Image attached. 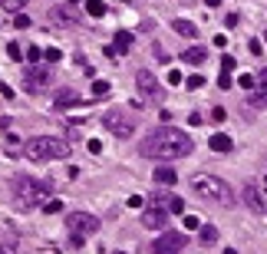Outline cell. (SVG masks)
I'll return each instance as SVG.
<instances>
[{"label": "cell", "instance_id": "6da1fadb", "mask_svg": "<svg viewBox=\"0 0 267 254\" xmlns=\"http://www.w3.org/2000/svg\"><path fill=\"white\" fill-rule=\"evenodd\" d=\"M191 149H195V142H191L188 132H178V129H172V126H162L158 132H148L139 142V155H145V159H185V155H191Z\"/></svg>", "mask_w": 267, "mask_h": 254}, {"label": "cell", "instance_id": "7a4b0ae2", "mask_svg": "<svg viewBox=\"0 0 267 254\" xmlns=\"http://www.w3.org/2000/svg\"><path fill=\"white\" fill-rule=\"evenodd\" d=\"M23 159L30 162H53V159H69V142L56 135H36L23 142Z\"/></svg>", "mask_w": 267, "mask_h": 254}, {"label": "cell", "instance_id": "3957f363", "mask_svg": "<svg viewBox=\"0 0 267 254\" xmlns=\"http://www.w3.org/2000/svg\"><path fill=\"white\" fill-rule=\"evenodd\" d=\"M191 191H195L201 201H211V205H231V201H234L231 185H228L224 178H218V175H205V172L191 178Z\"/></svg>", "mask_w": 267, "mask_h": 254}, {"label": "cell", "instance_id": "277c9868", "mask_svg": "<svg viewBox=\"0 0 267 254\" xmlns=\"http://www.w3.org/2000/svg\"><path fill=\"white\" fill-rule=\"evenodd\" d=\"M13 201L17 208H36V205H46L50 201V185L46 182H33V178H17L13 182Z\"/></svg>", "mask_w": 267, "mask_h": 254}, {"label": "cell", "instance_id": "5b68a950", "mask_svg": "<svg viewBox=\"0 0 267 254\" xmlns=\"http://www.w3.org/2000/svg\"><path fill=\"white\" fill-rule=\"evenodd\" d=\"M102 126H106L116 139H129V135L135 132V119H132V116H125L122 109H109L106 116H102Z\"/></svg>", "mask_w": 267, "mask_h": 254}, {"label": "cell", "instance_id": "8992f818", "mask_svg": "<svg viewBox=\"0 0 267 254\" xmlns=\"http://www.w3.org/2000/svg\"><path fill=\"white\" fill-rule=\"evenodd\" d=\"M66 228L69 234H92V231H99V218L96 215H89V211H69L66 215Z\"/></svg>", "mask_w": 267, "mask_h": 254}, {"label": "cell", "instance_id": "52a82bcc", "mask_svg": "<svg viewBox=\"0 0 267 254\" xmlns=\"http://www.w3.org/2000/svg\"><path fill=\"white\" fill-rule=\"evenodd\" d=\"M135 89H139L148 102H158V99H162V83H158L148 69H139V73H135Z\"/></svg>", "mask_w": 267, "mask_h": 254}, {"label": "cell", "instance_id": "ba28073f", "mask_svg": "<svg viewBox=\"0 0 267 254\" xmlns=\"http://www.w3.org/2000/svg\"><path fill=\"white\" fill-rule=\"evenodd\" d=\"M50 79H53L50 69L30 66V69H27V76H23V89H27V93H43V89L50 86Z\"/></svg>", "mask_w": 267, "mask_h": 254}, {"label": "cell", "instance_id": "9c48e42d", "mask_svg": "<svg viewBox=\"0 0 267 254\" xmlns=\"http://www.w3.org/2000/svg\"><path fill=\"white\" fill-rule=\"evenodd\" d=\"M185 241H188V238H185L181 231H165L155 241V254H178L181 248H185Z\"/></svg>", "mask_w": 267, "mask_h": 254}, {"label": "cell", "instance_id": "30bf717a", "mask_svg": "<svg viewBox=\"0 0 267 254\" xmlns=\"http://www.w3.org/2000/svg\"><path fill=\"white\" fill-rule=\"evenodd\" d=\"M132 43H135V36L129 33V30H119V33L112 36V43L106 46V53L109 56H119V53H129L132 50Z\"/></svg>", "mask_w": 267, "mask_h": 254}, {"label": "cell", "instance_id": "8fae6325", "mask_svg": "<svg viewBox=\"0 0 267 254\" xmlns=\"http://www.w3.org/2000/svg\"><path fill=\"white\" fill-rule=\"evenodd\" d=\"M247 102H251V106H257V109H267V69L261 73L257 86L247 93Z\"/></svg>", "mask_w": 267, "mask_h": 254}, {"label": "cell", "instance_id": "7c38bea8", "mask_svg": "<svg viewBox=\"0 0 267 254\" xmlns=\"http://www.w3.org/2000/svg\"><path fill=\"white\" fill-rule=\"evenodd\" d=\"M50 23H53V27H76L79 17L69 10V7H53V10H50Z\"/></svg>", "mask_w": 267, "mask_h": 254}, {"label": "cell", "instance_id": "4fadbf2b", "mask_svg": "<svg viewBox=\"0 0 267 254\" xmlns=\"http://www.w3.org/2000/svg\"><path fill=\"white\" fill-rule=\"evenodd\" d=\"M241 198L251 211H264V201H261V191H257L254 182H244V191H241Z\"/></svg>", "mask_w": 267, "mask_h": 254}, {"label": "cell", "instance_id": "5bb4252c", "mask_svg": "<svg viewBox=\"0 0 267 254\" xmlns=\"http://www.w3.org/2000/svg\"><path fill=\"white\" fill-rule=\"evenodd\" d=\"M181 60H185L188 66H198V63H205V60H208V50H205V46H198V43H191L188 50L181 53Z\"/></svg>", "mask_w": 267, "mask_h": 254}, {"label": "cell", "instance_id": "9a60e30c", "mask_svg": "<svg viewBox=\"0 0 267 254\" xmlns=\"http://www.w3.org/2000/svg\"><path fill=\"white\" fill-rule=\"evenodd\" d=\"M165 215H168L165 208H148V211L142 215V224H145V228H152V231H155V228H162V224H165Z\"/></svg>", "mask_w": 267, "mask_h": 254}, {"label": "cell", "instance_id": "2e32d148", "mask_svg": "<svg viewBox=\"0 0 267 254\" xmlns=\"http://www.w3.org/2000/svg\"><path fill=\"white\" fill-rule=\"evenodd\" d=\"M79 102V96L73 93V89H59V96H56V109H73Z\"/></svg>", "mask_w": 267, "mask_h": 254}, {"label": "cell", "instance_id": "e0dca14e", "mask_svg": "<svg viewBox=\"0 0 267 254\" xmlns=\"http://www.w3.org/2000/svg\"><path fill=\"white\" fill-rule=\"evenodd\" d=\"M172 30H175L178 36H191V40H195V33H198V27H195L191 20H172Z\"/></svg>", "mask_w": 267, "mask_h": 254}, {"label": "cell", "instance_id": "ac0fdd59", "mask_svg": "<svg viewBox=\"0 0 267 254\" xmlns=\"http://www.w3.org/2000/svg\"><path fill=\"white\" fill-rule=\"evenodd\" d=\"M208 145H211V152H231V139H228L224 132L211 135V139H208Z\"/></svg>", "mask_w": 267, "mask_h": 254}, {"label": "cell", "instance_id": "d6986e66", "mask_svg": "<svg viewBox=\"0 0 267 254\" xmlns=\"http://www.w3.org/2000/svg\"><path fill=\"white\" fill-rule=\"evenodd\" d=\"M155 182H158V185H175V168L158 165L155 168Z\"/></svg>", "mask_w": 267, "mask_h": 254}, {"label": "cell", "instance_id": "ffe728a7", "mask_svg": "<svg viewBox=\"0 0 267 254\" xmlns=\"http://www.w3.org/2000/svg\"><path fill=\"white\" fill-rule=\"evenodd\" d=\"M86 13L89 17H106V3L102 0H86Z\"/></svg>", "mask_w": 267, "mask_h": 254}, {"label": "cell", "instance_id": "44dd1931", "mask_svg": "<svg viewBox=\"0 0 267 254\" xmlns=\"http://www.w3.org/2000/svg\"><path fill=\"white\" fill-rule=\"evenodd\" d=\"M185 211V198L181 195H168V215H181Z\"/></svg>", "mask_w": 267, "mask_h": 254}, {"label": "cell", "instance_id": "7402d4cb", "mask_svg": "<svg viewBox=\"0 0 267 254\" xmlns=\"http://www.w3.org/2000/svg\"><path fill=\"white\" fill-rule=\"evenodd\" d=\"M0 254H17V238H13V234H3V238H0Z\"/></svg>", "mask_w": 267, "mask_h": 254}, {"label": "cell", "instance_id": "603a6c76", "mask_svg": "<svg viewBox=\"0 0 267 254\" xmlns=\"http://www.w3.org/2000/svg\"><path fill=\"white\" fill-rule=\"evenodd\" d=\"M201 241L214 244V241H218V228H214V224H205V228H201Z\"/></svg>", "mask_w": 267, "mask_h": 254}, {"label": "cell", "instance_id": "cb8c5ba5", "mask_svg": "<svg viewBox=\"0 0 267 254\" xmlns=\"http://www.w3.org/2000/svg\"><path fill=\"white\" fill-rule=\"evenodd\" d=\"M23 3H27V0H0V7H3L7 13H20Z\"/></svg>", "mask_w": 267, "mask_h": 254}, {"label": "cell", "instance_id": "d4e9b609", "mask_svg": "<svg viewBox=\"0 0 267 254\" xmlns=\"http://www.w3.org/2000/svg\"><path fill=\"white\" fill-rule=\"evenodd\" d=\"M106 93H109V83H106V79H96V83H92V96H96V99H102Z\"/></svg>", "mask_w": 267, "mask_h": 254}, {"label": "cell", "instance_id": "484cf974", "mask_svg": "<svg viewBox=\"0 0 267 254\" xmlns=\"http://www.w3.org/2000/svg\"><path fill=\"white\" fill-rule=\"evenodd\" d=\"M185 86H188V89H201V86H205V76H201V73H191V76L185 79Z\"/></svg>", "mask_w": 267, "mask_h": 254}, {"label": "cell", "instance_id": "4316f807", "mask_svg": "<svg viewBox=\"0 0 267 254\" xmlns=\"http://www.w3.org/2000/svg\"><path fill=\"white\" fill-rule=\"evenodd\" d=\"M237 83H241V89H247V93H251V89L257 86V79L251 76V73H244V76H237Z\"/></svg>", "mask_w": 267, "mask_h": 254}, {"label": "cell", "instance_id": "83f0119b", "mask_svg": "<svg viewBox=\"0 0 267 254\" xmlns=\"http://www.w3.org/2000/svg\"><path fill=\"white\" fill-rule=\"evenodd\" d=\"M13 27H17V30H27V27H30V17H27V13H17V17H13Z\"/></svg>", "mask_w": 267, "mask_h": 254}, {"label": "cell", "instance_id": "f1b7e54d", "mask_svg": "<svg viewBox=\"0 0 267 254\" xmlns=\"http://www.w3.org/2000/svg\"><path fill=\"white\" fill-rule=\"evenodd\" d=\"M40 56H43V50H40V46H30V50H27V60H30V63H40Z\"/></svg>", "mask_w": 267, "mask_h": 254}, {"label": "cell", "instance_id": "f546056e", "mask_svg": "<svg viewBox=\"0 0 267 254\" xmlns=\"http://www.w3.org/2000/svg\"><path fill=\"white\" fill-rule=\"evenodd\" d=\"M7 56H10V60H23L27 53H20V46H17V43H7Z\"/></svg>", "mask_w": 267, "mask_h": 254}, {"label": "cell", "instance_id": "4dcf8cb0", "mask_svg": "<svg viewBox=\"0 0 267 254\" xmlns=\"http://www.w3.org/2000/svg\"><path fill=\"white\" fill-rule=\"evenodd\" d=\"M43 208H46V215H59V211H63V201H46Z\"/></svg>", "mask_w": 267, "mask_h": 254}, {"label": "cell", "instance_id": "1f68e13d", "mask_svg": "<svg viewBox=\"0 0 267 254\" xmlns=\"http://www.w3.org/2000/svg\"><path fill=\"white\" fill-rule=\"evenodd\" d=\"M43 56L50 60V63H59V56H63V53H59L56 46H50V50H43Z\"/></svg>", "mask_w": 267, "mask_h": 254}, {"label": "cell", "instance_id": "d6a6232c", "mask_svg": "<svg viewBox=\"0 0 267 254\" xmlns=\"http://www.w3.org/2000/svg\"><path fill=\"white\" fill-rule=\"evenodd\" d=\"M218 86H221V89H231V86H234L231 73H221V76H218Z\"/></svg>", "mask_w": 267, "mask_h": 254}, {"label": "cell", "instance_id": "836d02e7", "mask_svg": "<svg viewBox=\"0 0 267 254\" xmlns=\"http://www.w3.org/2000/svg\"><path fill=\"white\" fill-rule=\"evenodd\" d=\"M247 50H251L254 56H261V53H264V43H261V40H251V43H247Z\"/></svg>", "mask_w": 267, "mask_h": 254}, {"label": "cell", "instance_id": "e575fe53", "mask_svg": "<svg viewBox=\"0 0 267 254\" xmlns=\"http://www.w3.org/2000/svg\"><path fill=\"white\" fill-rule=\"evenodd\" d=\"M152 208H165V195H162V191L152 195Z\"/></svg>", "mask_w": 267, "mask_h": 254}, {"label": "cell", "instance_id": "d590c367", "mask_svg": "<svg viewBox=\"0 0 267 254\" xmlns=\"http://www.w3.org/2000/svg\"><path fill=\"white\" fill-rule=\"evenodd\" d=\"M168 83H172V86H178V83H185V79H181V73H178V69H172V73H168Z\"/></svg>", "mask_w": 267, "mask_h": 254}, {"label": "cell", "instance_id": "8d00e7d4", "mask_svg": "<svg viewBox=\"0 0 267 254\" xmlns=\"http://www.w3.org/2000/svg\"><path fill=\"white\" fill-rule=\"evenodd\" d=\"M185 228L195 231V228H198V218H195V215H185Z\"/></svg>", "mask_w": 267, "mask_h": 254}, {"label": "cell", "instance_id": "74e56055", "mask_svg": "<svg viewBox=\"0 0 267 254\" xmlns=\"http://www.w3.org/2000/svg\"><path fill=\"white\" fill-rule=\"evenodd\" d=\"M142 205H145L142 195H132V198H129V208H142Z\"/></svg>", "mask_w": 267, "mask_h": 254}, {"label": "cell", "instance_id": "f35d334b", "mask_svg": "<svg viewBox=\"0 0 267 254\" xmlns=\"http://www.w3.org/2000/svg\"><path fill=\"white\" fill-rule=\"evenodd\" d=\"M224 116H228V112H224V109H221V106H214V112H211V119H214V122H224Z\"/></svg>", "mask_w": 267, "mask_h": 254}, {"label": "cell", "instance_id": "ab89813d", "mask_svg": "<svg viewBox=\"0 0 267 254\" xmlns=\"http://www.w3.org/2000/svg\"><path fill=\"white\" fill-rule=\"evenodd\" d=\"M221 69H224V73H231V69H234V60H231V56H224V60H221Z\"/></svg>", "mask_w": 267, "mask_h": 254}, {"label": "cell", "instance_id": "60d3db41", "mask_svg": "<svg viewBox=\"0 0 267 254\" xmlns=\"http://www.w3.org/2000/svg\"><path fill=\"white\" fill-rule=\"evenodd\" d=\"M89 152H102V142H99V139H89Z\"/></svg>", "mask_w": 267, "mask_h": 254}, {"label": "cell", "instance_id": "b9f144b4", "mask_svg": "<svg viewBox=\"0 0 267 254\" xmlns=\"http://www.w3.org/2000/svg\"><path fill=\"white\" fill-rule=\"evenodd\" d=\"M205 3H208V7H218V3H221V0H205Z\"/></svg>", "mask_w": 267, "mask_h": 254}, {"label": "cell", "instance_id": "7bdbcfd3", "mask_svg": "<svg viewBox=\"0 0 267 254\" xmlns=\"http://www.w3.org/2000/svg\"><path fill=\"white\" fill-rule=\"evenodd\" d=\"M76 3H83V0H66V7H76Z\"/></svg>", "mask_w": 267, "mask_h": 254}, {"label": "cell", "instance_id": "ee69618b", "mask_svg": "<svg viewBox=\"0 0 267 254\" xmlns=\"http://www.w3.org/2000/svg\"><path fill=\"white\" fill-rule=\"evenodd\" d=\"M224 254H237V251H234V248H224Z\"/></svg>", "mask_w": 267, "mask_h": 254}, {"label": "cell", "instance_id": "f6af8a7d", "mask_svg": "<svg viewBox=\"0 0 267 254\" xmlns=\"http://www.w3.org/2000/svg\"><path fill=\"white\" fill-rule=\"evenodd\" d=\"M264 191H267V178H264Z\"/></svg>", "mask_w": 267, "mask_h": 254}, {"label": "cell", "instance_id": "bcb514c9", "mask_svg": "<svg viewBox=\"0 0 267 254\" xmlns=\"http://www.w3.org/2000/svg\"><path fill=\"white\" fill-rule=\"evenodd\" d=\"M264 43H267V30H264Z\"/></svg>", "mask_w": 267, "mask_h": 254}, {"label": "cell", "instance_id": "7dc6e473", "mask_svg": "<svg viewBox=\"0 0 267 254\" xmlns=\"http://www.w3.org/2000/svg\"><path fill=\"white\" fill-rule=\"evenodd\" d=\"M112 254H125V251H112Z\"/></svg>", "mask_w": 267, "mask_h": 254}, {"label": "cell", "instance_id": "c3c4849f", "mask_svg": "<svg viewBox=\"0 0 267 254\" xmlns=\"http://www.w3.org/2000/svg\"><path fill=\"white\" fill-rule=\"evenodd\" d=\"M125 3H129V0H125Z\"/></svg>", "mask_w": 267, "mask_h": 254}]
</instances>
